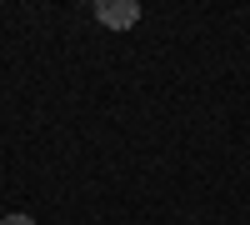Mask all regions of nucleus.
Listing matches in <instances>:
<instances>
[{"label": "nucleus", "mask_w": 250, "mask_h": 225, "mask_svg": "<svg viewBox=\"0 0 250 225\" xmlns=\"http://www.w3.org/2000/svg\"><path fill=\"white\" fill-rule=\"evenodd\" d=\"M95 20H100V25H110V30H130L135 20H140V5H135V0H100V5H95Z\"/></svg>", "instance_id": "f257e3e1"}, {"label": "nucleus", "mask_w": 250, "mask_h": 225, "mask_svg": "<svg viewBox=\"0 0 250 225\" xmlns=\"http://www.w3.org/2000/svg\"><path fill=\"white\" fill-rule=\"evenodd\" d=\"M0 225H35V220H30V215H5Z\"/></svg>", "instance_id": "f03ea898"}]
</instances>
